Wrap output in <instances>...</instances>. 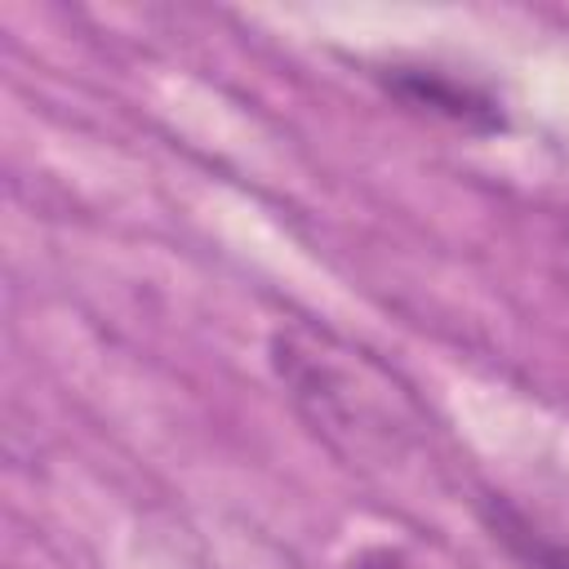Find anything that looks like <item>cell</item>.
I'll list each match as a JSON object with an SVG mask.
<instances>
[{
  "mask_svg": "<svg viewBox=\"0 0 569 569\" xmlns=\"http://www.w3.org/2000/svg\"><path fill=\"white\" fill-rule=\"evenodd\" d=\"M271 369L311 436L347 462H396L418 436L391 373L329 329L280 325L271 333Z\"/></svg>",
  "mask_w": 569,
  "mask_h": 569,
  "instance_id": "6da1fadb",
  "label": "cell"
},
{
  "mask_svg": "<svg viewBox=\"0 0 569 569\" xmlns=\"http://www.w3.org/2000/svg\"><path fill=\"white\" fill-rule=\"evenodd\" d=\"M378 84H382L396 102H405V107H413V111H422V116H436V120H445V124H453V129H462V133L489 138V133H502V129H507L502 102H498L489 89H480V84H471V80H458V76H449V71H440V67H409V62H396V67H382V71H378Z\"/></svg>",
  "mask_w": 569,
  "mask_h": 569,
  "instance_id": "7a4b0ae2",
  "label": "cell"
},
{
  "mask_svg": "<svg viewBox=\"0 0 569 569\" xmlns=\"http://www.w3.org/2000/svg\"><path fill=\"white\" fill-rule=\"evenodd\" d=\"M476 516L489 529V538L520 565V569H569V542L551 538L542 525H533L511 498L485 493L476 498Z\"/></svg>",
  "mask_w": 569,
  "mask_h": 569,
  "instance_id": "3957f363",
  "label": "cell"
},
{
  "mask_svg": "<svg viewBox=\"0 0 569 569\" xmlns=\"http://www.w3.org/2000/svg\"><path fill=\"white\" fill-rule=\"evenodd\" d=\"M347 569H418L400 547H365L347 560Z\"/></svg>",
  "mask_w": 569,
  "mask_h": 569,
  "instance_id": "277c9868",
  "label": "cell"
}]
</instances>
